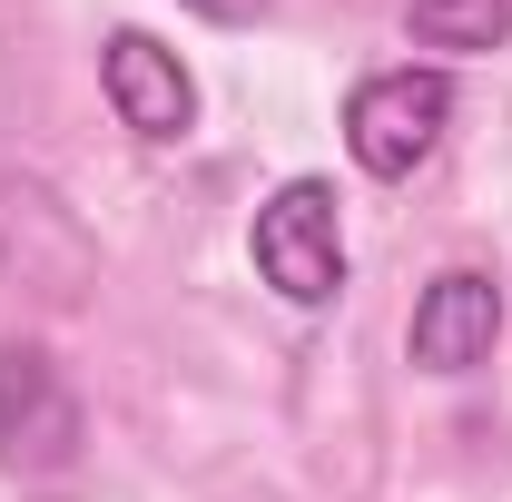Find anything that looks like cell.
I'll return each mask as SVG.
<instances>
[{"mask_svg": "<svg viewBox=\"0 0 512 502\" xmlns=\"http://www.w3.org/2000/svg\"><path fill=\"white\" fill-rule=\"evenodd\" d=\"M256 276L286 296V306H325L345 286V237H335V188L325 178H286V188L256 207Z\"/></svg>", "mask_w": 512, "mask_h": 502, "instance_id": "obj_2", "label": "cell"}, {"mask_svg": "<svg viewBox=\"0 0 512 502\" xmlns=\"http://www.w3.org/2000/svg\"><path fill=\"white\" fill-rule=\"evenodd\" d=\"M99 79H109L119 128H138V138H188L197 89H188V69H178V50H158L148 30H119V40L99 50Z\"/></svg>", "mask_w": 512, "mask_h": 502, "instance_id": "obj_5", "label": "cell"}, {"mask_svg": "<svg viewBox=\"0 0 512 502\" xmlns=\"http://www.w3.org/2000/svg\"><path fill=\"white\" fill-rule=\"evenodd\" d=\"M404 20L424 50H503L512 0H404Z\"/></svg>", "mask_w": 512, "mask_h": 502, "instance_id": "obj_6", "label": "cell"}, {"mask_svg": "<svg viewBox=\"0 0 512 502\" xmlns=\"http://www.w3.org/2000/svg\"><path fill=\"white\" fill-rule=\"evenodd\" d=\"M453 119V79L444 69H375L355 99H345V148L365 178H414L434 158V138Z\"/></svg>", "mask_w": 512, "mask_h": 502, "instance_id": "obj_1", "label": "cell"}, {"mask_svg": "<svg viewBox=\"0 0 512 502\" xmlns=\"http://www.w3.org/2000/svg\"><path fill=\"white\" fill-rule=\"evenodd\" d=\"M493 335H503V286L493 276H473V266H453L424 286V306H414V365L424 375H473V365H493Z\"/></svg>", "mask_w": 512, "mask_h": 502, "instance_id": "obj_4", "label": "cell"}, {"mask_svg": "<svg viewBox=\"0 0 512 502\" xmlns=\"http://www.w3.org/2000/svg\"><path fill=\"white\" fill-rule=\"evenodd\" d=\"M69 453H79V394L60 384L50 355L10 345L0 355V463L10 473H60Z\"/></svg>", "mask_w": 512, "mask_h": 502, "instance_id": "obj_3", "label": "cell"}]
</instances>
